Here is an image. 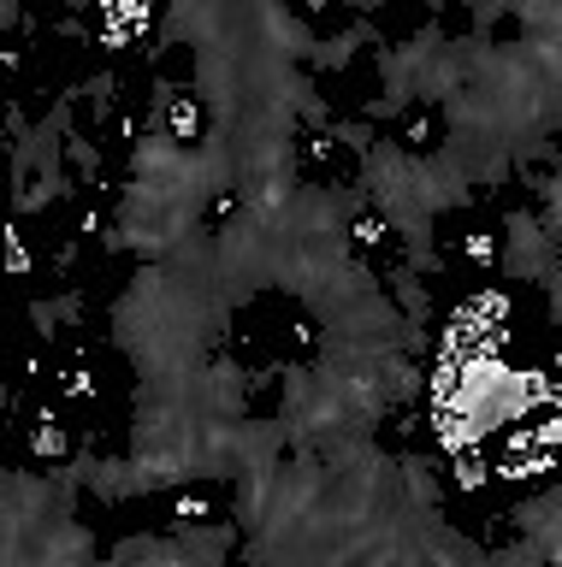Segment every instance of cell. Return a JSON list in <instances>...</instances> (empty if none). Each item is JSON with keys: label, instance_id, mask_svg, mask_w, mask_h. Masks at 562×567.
I'll list each match as a JSON object with an SVG mask.
<instances>
[{"label": "cell", "instance_id": "7c38bea8", "mask_svg": "<svg viewBox=\"0 0 562 567\" xmlns=\"http://www.w3.org/2000/svg\"><path fill=\"white\" fill-rule=\"evenodd\" d=\"M349 7H356V18H367V12H379L385 0H349Z\"/></svg>", "mask_w": 562, "mask_h": 567}, {"label": "cell", "instance_id": "6da1fadb", "mask_svg": "<svg viewBox=\"0 0 562 567\" xmlns=\"http://www.w3.org/2000/svg\"><path fill=\"white\" fill-rule=\"evenodd\" d=\"M503 278H521V284H544V296H551V319L562 313V237H551L533 213L515 207L503 219Z\"/></svg>", "mask_w": 562, "mask_h": 567}, {"label": "cell", "instance_id": "4fadbf2b", "mask_svg": "<svg viewBox=\"0 0 562 567\" xmlns=\"http://www.w3.org/2000/svg\"><path fill=\"white\" fill-rule=\"evenodd\" d=\"M427 7H450V0H427Z\"/></svg>", "mask_w": 562, "mask_h": 567}, {"label": "cell", "instance_id": "8992f818", "mask_svg": "<svg viewBox=\"0 0 562 567\" xmlns=\"http://www.w3.org/2000/svg\"><path fill=\"white\" fill-rule=\"evenodd\" d=\"M391 301H397V308L409 313V319H420V326H427V319H432V296H427V278H420L409 260H402L397 272H391Z\"/></svg>", "mask_w": 562, "mask_h": 567}, {"label": "cell", "instance_id": "52a82bcc", "mask_svg": "<svg viewBox=\"0 0 562 567\" xmlns=\"http://www.w3.org/2000/svg\"><path fill=\"white\" fill-rule=\"evenodd\" d=\"M113 561H184V549L178 538H125V544H113Z\"/></svg>", "mask_w": 562, "mask_h": 567}, {"label": "cell", "instance_id": "9c48e42d", "mask_svg": "<svg viewBox=\"0 0 562 567\" xmlns=\"http://www.w3.org/2000/svg\"><path fill=\"white\" fill-rule=\"evenodd\" d=\"M326 136L331 142H344V148H356V154H367L379 142V131L367 118H326Z\"/></svg>", "mask_w": 562, "mask_h": 567}, {"label": "cell", "instance_id": "7a4b0ae2", "mask_svg": "<svg viewBox=\"0 0 562 567\" xmlns=\"http://www.w3.org/2000/svg\"><path fill=\"white\" fill-rule=\"evenodd\" d=\"M409 189H415V202L432 213H450V207H468L473 202V184L462 177V166L445 154V148H432V154H415V166H409Z\"/></svg>", "mask_w": 562, "mask_h": 567}, {"label": "cell", "instance_id": "3957f363", "mask_svg": "<svg viewBox=\"0 0 562 567\" xmlns=\"http://www.w3.org/2000/svg\"><path fill=\"white\" fill-rule=\"evenodd\" d=\"M172 538H178V549H184L190 567H214V561H225V549L243 544V526H237V520H225V526L178 520V526H172Z\"/></svg>", "mask_w": 562, "mask_h": 567}, {"label": "cell", "instance_id": "8fae6325", "mask_svg": "<svg viewBox=\"0 0 562 567\" xmlns=\"http://www.w3.org/2000/svg\"><path fill=\"white\" fill-rule=\"evenodd\" d=\"M24 24V0H0V30Z\"/></svg>", "mask_w": 562, "mask_h": 567}, {"label": "cell", "instance_id": "5b68a950", "mask_svg": "<svg viewBox=\"0 0 562 567\" xmlns=\"http://www.w3.org/2000/svg\"><path fill=\"white\" fill-rule=\"evenodd\" d=\"M556 508H562V496H556V491H539L533 503H521V508H515V532H521V538H539V544H544V556H551V561H556V549H562Z\"/></svg>", "mask_w": 562, "mask_h": 567}, {"label": "cell", "instance_id": "277c9868", "mask_svg": "<svg viewBox=\"0 0 562 567\" xmlns=\"http://www.w3.org/2000/svg\"><path fill=\"white\" fill-rule=\"evenodd\" d=\"M379 42V24L374 18H356L349 30H338V35H326V42H314L308 48V71H344L349 60H356V48H374Z\"/></svg>", "mask_w": 562, "mask_h": 567}, {"label": "cell", "instance_id": "ba28073f", "mask_svg": "<svg viewBox=\"0 0 562 567\" xmlns=\"http://www.w3.org/2000/svg\"><path fill=\"white\" fill-rule=\"evenodd\" d=\"M60 154L72 159V177H78V184H90V177L101 172V148H95L90 136H78V131H65V148H60Z\"/></svg>", "mask_w": 562, "mask_h": 567}, {"label": "cell", "instance_id": "30bf717a", "mask_svg": "<svg viewBox=\"0 0 562 567\" xmlns=\"http://www.w3.org/2000/svg\"><path fill=\"white\" fill-rule=\"evenodd\" d=\"M78 95H90V106H95V124H108V113H113V71H95V78L83 83Z\"/></svg>", "mask_w": 562, "mask_h": 567}]
</instances>
